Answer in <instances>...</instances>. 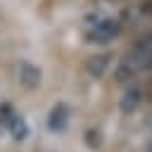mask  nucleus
I'll return each mask as SVG.
<instances>
[{
    "instance_id": "obj_1",
    "label": "nucleus",
    "mask_w": 152,
    "mask_h": 152,
    "mask_svg": "<svg viewBox=\"0 0 152 152\" xmlns=\"http://www.w3.org/2000/svg\"><path fill=\"white\" fill-rule=\"evenodd\" d=\"M150 64H152V36H145V38H140V40L126 52V57L119 62L114 76H116V81H128V78H133L138 71L147 69Z\"/></svg>"
},
{
    "instance_id": "obj_2",
    "label": "nucleus",
    "mask_w": 152,
    "mask_h": 152,
    "mask_svg": "<svg viewBox=\"0 0 152 152\" xmlns=\"http://www.w3.org/2000/svg\"><path fill=\"white\" fill-rule=\"evenodd\" d=\"M119 31H121V21L114 17H95V19H88L86 24L88 43H97V45H107L119 36Z\"/></svg>"
},
{
    "instance_id": "obj_3",
    "label": "nucleus",
    "mask_w": 152,
    "mask_h": 152,
    "mask_svg": "<svg viewBox=\"0 0 152 152\" xmlns=\"http://www.w3.org/2000/svg\"><path fill=\"white\" fill-rule=\"evenodd\" d=\"M17 74H19V83H21L24 88L33 90V88H38V86H40L43 74H40V69H38L36 64H31L28 59H21V62L17 64Z\"/></svg>"
},
{
    "instance_id": "obj_4",
    "label": "nucleus",
    "mask_w": 152,
    "mask_h": 152,
    "mask_svg": "<svg viewBox=\"0 0 152 152\" xmlns=\"http://www.w3.org/2000/svg\"><path fill=\"white\" fill-rule=\"evenodd\" d=\"M109 62H112L109 55H93V57H88V62H86V71H88L93 78H102V76L107 74V69H109Z\"/></svg>"
},
{
    "instance_id": "obj_5",
    "label": "nucleus",
    "mask_w": 152,
    "mask_h": 152,
    "mask_svg": "<svg viewBox=\"0 0 152 152\" xmlns=\"http://www.w3.org/2000/svg\"><path fill=\"white\" fill-rule=\"evenodd\" d=\"M140 100H142L140 88H138V86H131V88H126V90H124V95H121V100H119V107H121V112L131 114L133 109H138Z\"/></svg>"
},
{
    "instance_id": "obj_6",
    "label": "nucleus",
    "mask_w": 152,
    "mask_h": 152,
    "mask_svg": "<svg viewBox=\"0 0 152 152\" xmlns=\"http://www.w3.org/2000/svg\"><path fill=\"white\" fill-rule=\"evenodd\" d=\"M66 121H69V107H66L64 102H59V104H55V107H52V112H50V119H48V126H50L52 131H64V126H66Z\"/></svg>"
},
{
    "instance_id": "obj_7",
    "label": "nucleus",
    "mask_w": 152,
    "mask_h": 152,
    "mask_svg": "<svg viewBox=\"0 0 152 152\" xmlns=\"http://www.w3.org/2000/svg\"><path fill=\"white\" fill-rule=\"evenodd\" d=\"M7 128H10V133H12V135H14L17 140H24V138L28 135V126H26V121H24V119H21L19 114H17L14 119H12V124H10Z\"/></svg>"
},
{
    "instance_id": "obj_8",
    "label": "nucleus",
    "mask_w": 152,
    "mask_h": 152,
    "mask_svg": "<svg viewBox=\"0 0 152 152\" xmlns=\"http://www.w3.org/2000/svg\"><path fill=\"white\" fill-rule=\"evenodd\" d=\"M17 116V112L12 109V104H0V126H10L12 124V119Z\"/></svg>"
},
{
    "instance_id": "obj_9",
    "label": "nucleus",
    "mask_w": 152,
    "mask_h": 152,
    "mask_svg": "<svg viewBox=\"0 0 152 152\" xmlns=\"http://www.w3.org/2000/svg\"><path fill=\"white\" fill-rule=\"evenodd\" d=\"M86 142H88V147H100V138H97V131H88L86 133Z\"/></svg>"
},
{
    "instance_id": "obj_10",
    "label": "nucleus",
    "mask_w": 152,
    "mask_h": 152,
    "mask_svg": "<svg viewBox=\"0 0 152 152\" xmlns=\"http://www.w3.org/2000/svg\"><path fill=\"white\" fill-rule=\"evenodd\" d=\"M147 126H150V128H152V116H150V119H147Z\"/></svg>"
},
{
    "instance_id": "obj_11",
    "label": "nucleus",
    "mask_w": 152,
    "mask_h": 152,
    "mask_svg": "<svg viewBox=\"0 0 152 152\" xmlns=\"http://www.w3.org/2000/svg\"><path fill=\"white\" fill-rule=\"evenodd\" d=\"M147 152H152V145H150V147H147Z\"/></svg>"
}]
</instances>
